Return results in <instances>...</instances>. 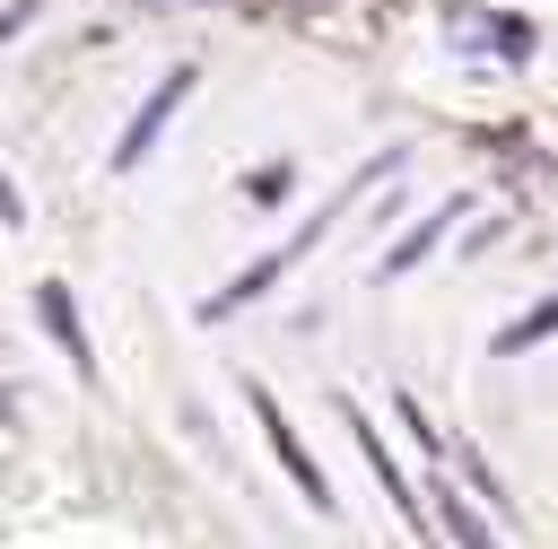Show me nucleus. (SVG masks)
Wrapping results in <instances>:
<instances>
[{
    "label": "nucleus",
    "instance_id": "20e7f679",
    "mask_svg": "<svg viewBox=\"0 0 558 549\" xmlns=\"http://www.w3.org/2000/svg\"><path fill=\"white\" fill-rule=\"evenodd\" d=\"M35 314H44L52 349L70 357V375L96 383V349H87V331H78V296H70V279H35Z\"/></svg>",
    "mask_w": 558,
    "mask_h": 549
},
{
    "label": "nucleus",
    "instance_id": "f257e3e1",
    "mask_svg": "<svg viewBox=\"0 0 558 549\" xmlns=\"http://www.w3.org/2000/svg\"><path fill=\"white\" fill-rule=\"evenodd\" d=\"M392 166H401V148H384V157H375V166H366V174H357V183H349V192H340L331 209H314V218H305V227H296V235H288L279 253H262V261H253V270H235V279H227L218 296H201V322H227V314H235V305H253V296H262V288H270L279 270H296V261H305V253H314V244L331 235V218H340V209H349V200H357L366 183H384Z\"/></svg>",
    "mask_w": 558,
    "mask_h": 549
},
{
    "label": "nucleus",
    "instance_id": "1a4fd4ad",
    "mask_svg": "<svg viewBox=\"0 0 558 549\" xmlns=\"http://www.w3.org/2000/svg\"><path fill=\"white\" fill-rule=\"evenodd\" d=\"M288 183H296L288 166H253V174H244V192H253L262 209H270V200H288Z\"/></svg>",
    "mask_w": 558,
    "mask_h": 549
},
{
    "label": "nucleus",
    "instance_id": "7ed1b4c3",
    "mask_svg": "<svg viewBox=\"0 0 558 549\" xmlns=\"http://www.w3.org/2000/svg\"><path fill=\"white\" fill-rule=\"evenodd\" d=\"M183 96H192V61H174V70H166V78L148 87V105L131 113V131L113 139V174H131V166H140V157L157 148V131L174 122V105H183Z\"/></svg>",
    "mask_w": 558,
    "mask_h": 549
},
{
    "label": "nucleus",
    "instance_id": "423d86ee",
    "mask_svg": "<svg viewBox=\"0 0 558 549\" xmlns=\"http://www.w3.org/2000/svg\"><path fill=\"white\" fill-rule=\"evenodd\" d=\"M453 218H462V209H436V218H418V227H410V235H401V244L375 261V279H401L410 261H427V244H436V235H453Z\"/></svg>",
    "mask_w": 558,
    "mask_h": 549
},
{
    "label": "nucleus",
    "instance_id": "9d476101",
    "mask_svg": "<svg viewBox=\"0 0 558 549\" xmlns=\"http://www.w3.org/2000/svg\"><path fill=\"white\" fill-rule=\"evenodd\" d=\"M0 227H26V200H17V183L0 174Z\"/></svg>",
    "mask_w": 558,
    "mask_h": 549
},
{
    "label": "nucleus",
    "instance_id": "39448f33",
    "mask_svg": "<svg viewBox=\"0 0 558 549\" xmlns=\"http://www.w3.org/2000/svg\"><path fill=\"white\" fill-rule=\"evenodd\" d=\"M340 418H349V436H357V453H366V471H375V488H384V497L401 505V523H410V532H427V514H418V488L401 479V462L384 453V436L366 427V410H349V401H340Z\"/></svg>",
    "mask_w": 558,
    "mask_h": 549
},
{
    "label": "nucleus",
    "instance_id": "f03ea898",
    "mask_svg": "<svg viewBox=\"0 0 558 549\" xmlns=\"http://www.w3.org/2000/svg\"><path fill=\"white\" fill-rule=\"evenodd\" d=\"M244 401H253V418H262V436H270V453H279V471H288V479H296V497H305V505H323V514H331V479H323V462H314V453H305V444H296V427H288V418H279V401H270V392H262V383H244Z\"/></svg>",
    "mask_w": 558,
    "mask_h": 549
},
{
    "label": "nucleus",
    "instance_id": "9b49d317",
    "mask_svg": "<svg viewBox=\"0 0 558 549\" xmlns=\"http://www.w3.org/2000/svg\"><path fill=\"white\" fill-rule=\"evenodd\" d=\"M26 17H35V0H9V9H0V44H9V35L26 26Z\"/></svg>",
    "mask_w": 558,
    "mask_h": 549
},
{
    "label": "nucleus",
    "instance_id": "0eeeda50",
    "mask_svg": "<svg viewBox=\"0 0 558 549\" xmlns=\"http://www.w3.org/2000/svg\"><path fill=\"white\" fill-rule=\"evenodd\" d=\"M541 340H558V288H549V296H541L523 322H506L488 349H497V357H523V349H541Z\"/></svg>",
    "mask_w": 558,
    "mask_h": 549
},
{
    "label": "nucleus",
    "instance_id": "6e6552de",
    "mask_svg": "<svg viewBox=\"0 0 558 549\" xmlns=\"http://www.w3.org/2000/svg\"><path fill=\"white\" fill-rule=\"evenodd\" d=\"M436 523H445V532H453L462 549H497V532H488V523H480V514H471V505H462L453 488H436Z\"/></svg>",
    "mask_w": 558,
    "mask_h": 549
}]
</instances>
